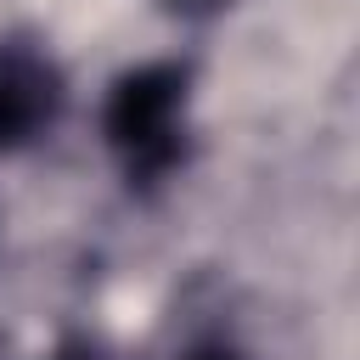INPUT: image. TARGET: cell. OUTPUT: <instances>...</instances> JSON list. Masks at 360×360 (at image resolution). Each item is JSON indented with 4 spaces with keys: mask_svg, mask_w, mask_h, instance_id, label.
<instances>
[{
    "mask_svg": "<svg viewBox=\"0 0 360 360\" xmlns=\"http://www.w3.org/2000/svg\"><path fill=\"white\" fill-rule=\"evenodd\" d=\"M107 135L129 174L152 180L180 158V73L174 68H141L118 79L107 101Z\"/></svg>",
    "mask_w": 360,
    "mask_h": 360,
    "instance_id": "cell-1",
    "label": "cell"
},
{
    "mask_svg": "<svg viewBox=\"0 0 360 360\" xmlns=\"http://www.w3.org/2000/svg\"><path fill=\"white\" fill-rule=\"evenodd\" d=\"M56 101L62 90H56L51 62L22 45H0V146L39 135L56 118Z\"/></svg>",
    "mask_w": 360,
    "mask_h": 360,
    "instance_id": "cell-2",
    "label": "cell"
},
{
    "mask_svg": "<svg viewBox=\"0 0 360 360\" xmlns=\"http://www.w3.org/2000/svg\"><path fill=\"white\" fill-rule=\"evenodd\" d=\"M197 360H231V354H197Z\"/></svg>",
    "mask_w": 360,
    "mask_h": 360,
    "instance_id": "cell-3",
    "label": "cell"
}]
</instances>
